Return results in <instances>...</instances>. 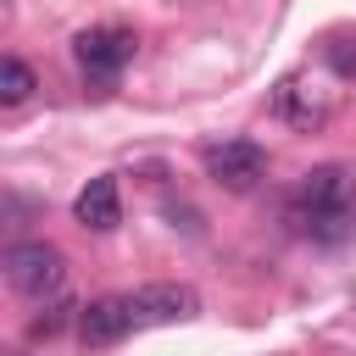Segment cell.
Returning <instances> with one entry per match:
<instances>
[{
	"instance_id": "7",
	"label": "cell",
	"mask_w": 356,
	"mask_h": 356,
	"mask_svg": "<svg viewBox=\"0 0 356 356\" xmlns=\"http://www.w3.org/2000/svg\"><path fill=\"white\" fill-rule=\"evenodd\" d=\"M134 334V312H128V295H100L89 306H78V339L83 345H117Z\"/></svg>"
},
{
	"instance_id": "1",
	"label": "cell",
	"mask_w": 356,
	"mask_h": 356,
	"mask_svg": "<svg viewBox=\"0 0 356 356\" xmlns=\"http://www.w3.org/2000/svg\"><path fill=\"white\" fill-rule=\"evenodd\" d=\"M289 228L312 245H345L356 234V172L345 161H323L300 178V189L284 206Z\"/></svg>"
},
{
	"instance_id": "6",
	"label": "cell",
	"mask_w": 356,
	"mask_h": 356,
	"mask_svg": "<svg viewBox=\"0 0 356 356\" xmlns=\"http://www.w3.org/2000/svg\"><path fill=\"white\" fill-rule=\"evenodd\" d=\"M128 312H134V328H161V323H184L200 312V295L189 284H145L128 295Z\"/></svg>"
},
{
	"instance_id": "10",
	"label": "cell",
	"mask_w": 356,
	"mask_h": 356,
	"mask_svg": "<svg viewBox=\"0 0 356 356\" xmlns=\"http://www.w3.org/2000/svg\"><path fill=\"white\" fill-rule=\"evenodd\" d=\"M72 312H78V306H72L67 295H56V300H44V312H39L33 323H28V339H50V334H61V328L72 323Z\"/></svg>"
},
{
	"instance_id": "3",
	"label": "cell",
	"mask_w": 356,
	"mask_h": 356,
	"mask_svg": "<svg viewBox=\"0 0 356 356\" xmlns=\"http://www.w3.org/2000/svg\"><path fill=\"white\" fill-rule=\"evenodd\" d=\"M134 50H139L134 28H111V22H100V28L72 33V61H78V72H83L89 83H117L122 67L134 61Z\"/></svg>"
},
{
	"instance_id": "2",
	"label": "cell",
	"mask_w": 356,
	"mask_h": 356,
	"mask_svg": "<svg viewBox=\"0 0 356 356\" xmlns=\"http://www.w3.org/2000/svg\"><path fill=\"white\" fill-rule=\"evenodd\" d=\"M6 278L28 300H56L67 289V256L50 239H22V245L6 250Z\"/></svg>"
},
{
	"instance_id": "11",
	"label": "cell",
	"mask_w": 356,
	"mask_h": 356,
	"mask_svg": "<svg viewBox=\"0 0 356 356\" xmlns=\"http://www.w3.org/2000/svg\"><path fill=\"white\" fill-rule=\"evenodd\" d=\"M323 61L334 67V78H356V33H339L323 44Z\"/></svg>"
},
{
	"instance_id": "4",
	"label": "cell",
	"mask_w": 356,
	"mask_h": 356,
	"mask_svg": "<svg viewBox=\"0 0 356 356\" xmlns=\"http://www.w3.org/2000/svg\"><path fill=\"white\" fill-rule=\"evenodd\" d=\"M273 111H278L284 122H295L300 134H317V128L334 117V89H328L323 78L295 72V78H284V83L273 89Z\"/></svg>"
},
{
	"instance_id": "5",
	"label": "cell",
	"mask_w": 356,
	"mask_h": 356,
	"mask_svg": "<svg viewBox=\"0 0 356 356\" xmlns=\"http://www.w3.org/2000/svg\"><path fill=\"white\" fill-rule=\"evenodd\" d=\"M206 172H211L222 189L245 195V189H256L261 172H267V150H261L256 139H222V145L206 150Z\"/></svg>"
},
{
	"instance_id": "8",
	"label": "cell",
	"mask_w": 356,
	"mask_h": 356,
	"mask_svg": "<svg viewBox=\"0 0 356 356\" xmlns=\"http://www.w3.org/2000/svg\"><path fill=\"white\" fill-rule=\"evenodd\" d=\"M72 217H78L83 228H95V234H111V228L122 222V195H117V178H111V172L89 178V184L78 189V200H72Z\"/></svg>"
},
{
	"instance_id": "9",
	"label": "cell",
	"mask_w": 356,
	"mask_h": 356,
	"mask_svg": "<svg viewBox=\"0 0 356 356\" xmlns=\"http://www.w3.org/2000/svg\"><path fill=\"white\" fill-rule=\"evenodd\" d=\"M39 83H33V72H28V61H17V56H6L0 61V106H22L28 95H33Z\"/></svg>"
}]
</instances>
